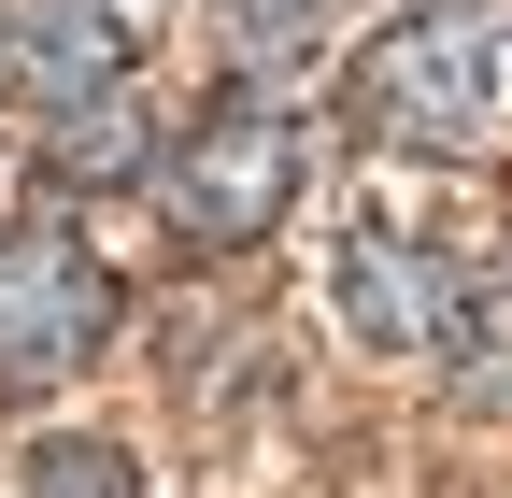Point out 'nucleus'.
<instances>
[{
	"label": "nucleus",
	"mask_w": 512,
	"mask_h": 498,
	"mask_svg": "<svg viewBox=\"0 0 512 498\" xmlns=\"http://www.w3.org/2000/svg\"><path fill=\"white\" fill-rule=\"evenodd\" d=\"M0 43H15V72L57 86V100L114 72V15H100V0H0Z\"/></svg>",
	"instance_id": "obj_5"
},
{
	"label": "nucleus",
	"mask_w": 512,
	"mask_h": 498,
	"mask_svg": "<svg viewBox=\"0 0 512 498\" xmlns=\"http://www.w3.org/2000/svg\"><path fill=\"white\" fill-rule=\"evenodd\" d=\"M157 185H171L185 242H256V228L285 214V185H299V143L242 100V114H214V129H185V157H171Z\"/></svg>",
	"instance_id": "obj_3"
},
{
	"label": "nucleus",
	"mask_w": 512,
	"mask_h": 498,
	"mask_svg": "<svg viewBox=\"0 0 512 498\" xmlns=\"http://www.w3.org/2000/svg\"><path fill=\"white\" fill-rule=\"evenodd\" d=\"M484 29L470 15H427V29H399V43H370V129L384 143H413V157H456L470 129H484Z\"/></svg>",
	"instance_id": "obj_2"
},
{
	"label": "nucleus",
	"mask_w": 512,
	"mask_h": 498,
	"mask_svg": "<svg viewBox=\"0 0 512 498\" xmlns=\"http://www.w3.org/2000/svg\"><path fill=\"white\" fill-rule=\"evenodd\" d=\"M114 328V271L86 242H0V385H72Z\"/></svg>",
	"instance_id": "obj_1"
},
{
	"label": "nucleus",
	"mask_w": 512,
	"mask_h": 498,
	"mask_svg": "<svg viewBox=\"0 0 512 498\" xmlns=\"http://www.w3.org/2000/svg\"><path fill=\"white\" fill-rule=\"evenodd\" d=\"M57 143H72V171H143V114H72V129H57Z\"/></svg>",
	"instance_id": "obj_8"
},
{
	"label": "nucleus",
	"mask_w": 512,
	"mask_h": 498,
	"mask_svg": "<svg viewBox=\"0 0 512 498\" xmlns=\"http://www.w3.org/2000/svg\"><path fill=\"white\" fill-rule=\"evenodd\" d=\"M29 498H143V470L114 442H29Z\"/></svg>",
	"instance_id": "obj_7"
},
{
	"label": "nucleus",
	"mask_w": 512,
	"mask_h": 498,
	"mask_svg": "<svg viewBox=\"0 0 512 498\" xmlns=\"http://www.w3.org/2000/svg\"><path fill=\"white\" fill-rule=\"evenodd\" d=\"M342 299H356L370 342H456L470 328V285L441 271V257H413V242H356V257H342Z\"/></svg>",
	"instance_id": "obj_4"
},
{
	"label": "nucleus",
	"mask_w": 512,
	"mask_h": 498,
	"mask_svg": "<svg viewBox=\"0 0 512 498\" xmlns=\"http://www.w3.org/2000/svg\"><path fill=\"white\" fill-rule=\"evenodd\" d=\"M328 29H342V0H228V43L256 57V72H299Z\"/></svg>",
	"instance_id": "obj_6"
}]
</instances>
